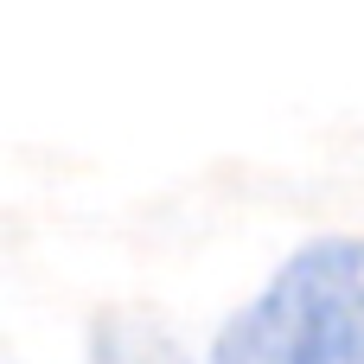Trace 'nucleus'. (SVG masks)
<instances>
[{"instance_id": "obj_1", "label": "nucleus", "mask_w": 364, "mask_h": 364, "mask_svg": "<svg viewBox=\"0 0 364 364\" xmlns=\"http://www.w3.org/2000/svg\"><path fill=\"white\" fill-rule=\"evenodd\" d=\"M211 364H364V237H320L218 333Z\"/></svg>"}, {"instance_id": "obj_2", "label": "nucleus", "mask_w": 364, "mask_h": 364, "mask_svg": "<svg viewBox=\"0 0 364 364\" xmlns=\"http://www.w3.org/2000/svg\"><path fill=\"white\" fill-rule=\"evenodd\" d=\"M90 364H192V352L141 314H109L90 333Z\"/></svg>"}]
</instances>
